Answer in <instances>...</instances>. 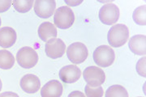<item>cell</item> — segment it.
I'll use <instances>...</instances> for the list:
<instances>
[{"label":"cell","instance_id":"obj_1","mask_svg":"<svg viewBox=\"0 0 146 97\" xmlns=\"http://www.w3.org/2000/svg\"><path fill=\"white\" fill-rule=\"evenodd\" d=\"M129 38V30L125 24H117L110 28L108 32V42L112 47H121L125 45Z\"/></svg>","mask_w":146,"mask_h":97},{"label":"cell","instance_id":"obj_2","mask_svg":"<svg viewBox=\"0 0 146 97\" xmlns=\"http://www.w3.org/2000/svg\"><path fill=\"white\" fill-rule=\"evenodd\" d=\"M54 24L58 28L67 29L71 28L75 21V15L68 6L58 7L54 15Z\"/></svg>","mask_w":146,"mask_h":97},{"label":"cell","instance_id":"obj_3","mask_svg":"<svg viewBox=\"0 0 146 97\" xmlns=\"http://www.w3.org/2000/svg\"><path fill=\"white\" fill-rule=\"evenodd\" d=\"M94 60L95 63L101 67L111 66L115 59V53L113 49L108 46H100L94 52Z\"/></svg>","mask_w":146,"mask_h":97},{"label":"cell","instance_id":"obj_4","mask_svg":"<svg viewBox=\"0 0 146 97\" xmlns=\"http://www.w3.org/2000/svg\"><path fill=\"white\" fill-rule=\"evenodd\" d=\"M18 64L23 68L30 69L34 67L38 61V55L34 49L25 46L21 48L16 54Z\"/></svg>","mask_w":146,"mask_h":97},{"label":"cell","instance_id":"obj_5","mask_svg":"<svg viewBox=\"0 0 146 97\" xmlns=\"http://www.w3.org/2000/svg\"><path fill=\"white\" fill-rule=\"evenodd\" d=\"M84 79L91 87H98L103 84L106 80L105 72L98 67H89L84 69Z\"/></svg>","mask_w":146,"mask_h":97},{"label":"cell","instance_id":"obj_6","mask_svg":"<svg viewBox=\"0 0 146 97\" xmlns=\"http://www.w3.org/2000/svg\"><path fill=\"white\" fill-rule=\"evenodd\" d=\"M68 59L74 64H80L85 61L89 55L86 46L81 42H75L69 46L67 50Z\"/></svg>","mask_w":146,"mask_h":97},{"label":"cell","instance_id":"obj_7","mask_svg":"<svg viewBox=\"0 0 146 97\" xmlns=\"http://www.w3.org/2000/svg\"><path fill=\"white\" fill-rule=\"evenodd\" d=\"M119 9L114 3H107L99 11V20L106 25H112L119 19Z\"/></svg>","mask_w":146,"mask_h":97},{"label":"cell","instance_id":"obj_8","mask_svg":"<svg viewBox=\"0 0 146 97\" xmlns=\"http://www.w3.org/2000/svg\"><path fill=\"white\" fill-rule=\"evenodd\" d=\"M66 50V46L61 39L53 38L47 41L45 46L46 55L52 59H57L63 56Z\"/></svg>","mask_w":146,"mask_h":97},{"label":"cell","instance_id":"obj_9","mask_svg":"<svg viewBox=\"0 0 146 97\" xmlns=\"http://www.w3.org/2000/svg\"><path fill=\"white\" fill-rule=\"evenodd\" d=\"M56 7L54 0H36L34 3V11L42 19L50 18L54 14Z\"/></svg>","mask_w":146,"mask_h":97},{"label":"cell","instance_id":"obj_10","mask_svg":"<svg viewBox=\"0 0 146 97\" xmlns=\"http://www.w3.org/2000/svg\"><path fill=\"white\" fill-rule=\"evenodd\" d=\"M81 76V71L77 66L68 65L59 71V78L65 83H73L78 81Z\"/></svg>","mask_w":146,"mask_h":97},{"label":"cell","instance_id":"obj_11","mask_svg":"<svg viewBox=\"0 0 146 97\" xmlns=\"http://www.w3.org/2000/svg\"><path fill=\"white\" fill-rule=\"evenodd\" d=\"M20 85L24 92L29 94H33L39 91L41 82L37 76L32 74H28L21 78Z\"/></svg>","mask_w":146,"mask_h":97},{"label":"cell","instance_id":"obj_12","mask_svg":"<svg viewBox=\"0 0 146 97\" xmlns=\"http://www.w3.org/2000/svg\"><path fill=\"white\" fill-rule=\"evenodd\" d=\"M62 94L63 85L55 79L46 82L41 90L42 97H61Z\"/></svg>","mask_w":146,"mask_h":97},{"label":"cell","instance_id":"obj_13","mask_svg":"<svg viewBox=\"0 0 146 97\" xmlns=\"http://www.w3.org/2000/svg\"><path fill=\"white\" fill-rule=\"evenodd\" d=\"M16 32L11 27H3L0 28V46L7 49L13 46L16 41Z\"/></svg>","mask_w":146,"mask_h":97},{"label":"cell","instance_id":"obj_14","mask_svg":"<svg viewBox=\"0 0 146 97\" xmlns=\"http://www.w3.org/2000/svg\"><path fill=\"white\" fill-rule=\"evenodd\" d=\"M128 46L131 51L136 55H145L146 37L145 35H136L130 38Z\"/></svg>","mask_w":146,"mask_h":97},{"label":"cell","instance_id":"obj_15","mask_svg":"<svg viewBox=\"0 0 146 97\" xmlns=\"http://www.w3.org/2000/svg\"><path fill=\"white\" fill-rule=\"evenodd\" d=\"M38 36L43 41H48L57 36V28L50 22H44L38 28Z\"/></svg>","mask_w":146,"mask_h":97},{"label":"cell","instance_id":"obj_16","mask_svg":"<svg viewBox=\"0 0 146 97\" xmlns=\"http://www.w3.org/2000/svg\"><path fill=\"white\" fill-rule=\"evenodd\" d=\"M15 64V57L11 52L6 49L0 50V68L3 70H9Z\"/></svg>","mask_w":146,"mask_h":97},{"label":"cell","instance_id":"obj_17","mask_svg":"<svg viewBox=\"0 0 146 97\" xmlns=\"http://www.w3.org/2000/svg\"><path fill=\"white\" fill-rule=\"evenodd\" d=\"M106 97H128V93L123 86L113 85L106 90Z\"/></svg>","mask_w":146,"mask_h":97},{"label":"cell","instance_id":"obj_18","mask_svg":"<svg viewBox=\"0 0 146 97\" xmlns=\"http://www.w3.org/2000/svg\"><path fill=\"white\" fill-rule=\"evenodd\" d=\"M146 6H140L135 9L132 18L136 24L145 26L146 24Z\"/></svg>","mask_w":146,"mask_h":97},{"label":"cell","instance_id":"obj_19","mask_svg":"<svg viewBox=\"0 0 146 97\" xmlns=\"http://www.w3.org/2000/svg\"><path fill=\"white\" fill-rule=\"evenodd\" d=\"M14 8L20 13H26L31 10L33 0H16L11 2Z\"/></svg>","mask_w":146,"mask_h":97},{"label":"cell","instance_id":"obj_20","mask_svg":"<svg viewBox=\"0 0 146 97\" xmlns=\"http://www.w3.org/2000/svg\"><path fill=\"white\" fill-rule=\"evenodd\" d=\"M84 92L87 97H102L103 96V88L99 86L98 87H91L88 84L85 86Z\"/></svg>","mask_w":146,"mask_h":97},{"label":"cell","instance_id":"obj_21","mask_svg":"<svg viewBox=\"0 0 146 97\" xmlns=\"http://www.w3.org/2000/svg\"><path fill=\"white\" fill-rule=\"evenodd\" d=\"M145 61L146 57H143L141 58L136 63V71L141 75V76L145 78L146 77V71H145Z\"/></svg>","mask_w":146,"mask_h":97},{"label":"cell","instance_id":"obj_22","mask_svg":"<svg viewBox=\"0 0 146 97\" xmlns=\"http://www.w3.org/2000/svg\"><path fill=\"white\" fill-rule=\"evenodd\" d=\"M11 1L10 0H0V13L5 12L11 7Z\"/></svg>","mask_w":146,"mask_h":97},{"label":"cell","instance_id":"obj_23","mask_svg":"<svg viewBox=\"0 0 146 97\" xmlns=\"http://www.w3.org/2000/svg\"><path fill=\"white\" fill-rule=\"evenodd\" d=\"M0 97H20L16 93L12 92H3L0 94Z\"/></svg>","mask_w":146,"mask_h":97},{"label":"cell","instance_id":"obj_24","mask_svg":"<svg viewBox=\"0 0 146 97\" xmlns=\"http://www.w3.org/2000/svg\"><path fill=\"white\" fill-rule=\"evenodd\" d=\"M68 97H86L84 96L83 92H80V91H74V92H71Z\"/></svg>","mask_w":146,"mask_h":97},{"label":"cell","instance_id":"obj_25","mask_svg":"<svg viewBox=\"0 0 146 97\" xmlns=\"http://www.w3.org/2000/svg\"><path fill=\"white\" fill-rule=\"evenodd\" d=\"M65 3L68 4V5L69 6H72V7H73V6H76V5H79V4H80L81 3H82V1H80V2H78V1H76V2H68V1H65Z\"/></svg>","mask_w":146,"mask_h":97},{"label":"cell","instance_id":"obj_26","mask_svg":"<svg viewBox=\"0 0 146 97\" xmlns=\"http://www.w3.org/2000/svg\"><path fill=\"white\" fill-rule=\"evenodd\" d=\"M2 87H3V84H2V81H1V79H0V92H1V90H2Z\"/></svg>","mask_w":146,"mask_h":97},{"label":"cell","instance_id":"obj_27","mask_svg":"<svg viewBox=\"0 0 146 97\" xmlns=\"http://www.w3.org/2000/svg\"><path fill=\"white\" fill-rule=\"evenodd\" d=\"M1 24H2V21H1V18H0V26H1Z\"/></svg>","mask_w":146,"mask_h":97},{"label":"cell","instance_id":"obj_28","mask_svg":"<svg viewBox=\"0 0 146 97\" xmlns=\"http://www.w3.org/2000/svg\"><path fill=\"white\" fill-rule=\"evenodd\" d=\"M138 97H142V96H138Z\"/></svg>","mask_w":146,"mask_h":97}]
</instances>
